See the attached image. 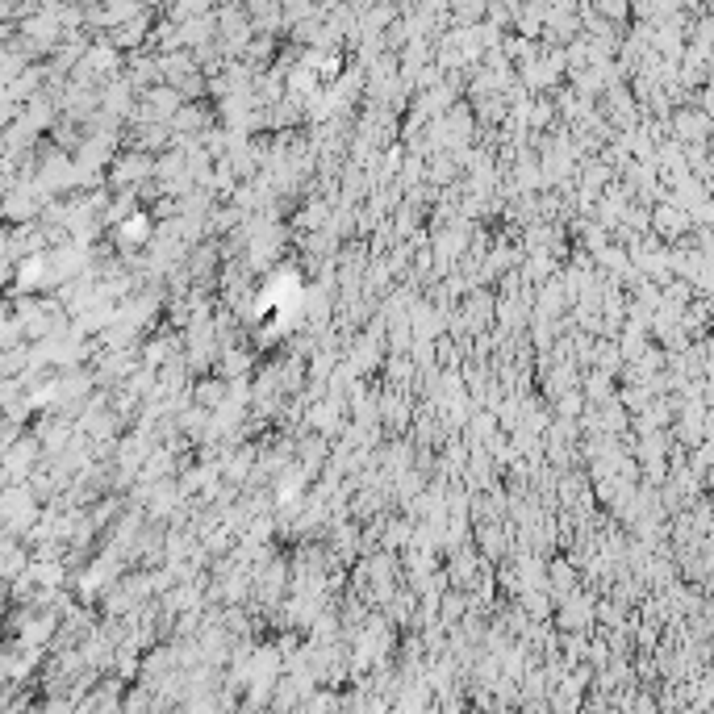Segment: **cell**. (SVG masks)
Returning a JSON list of instances; mask_svg holds the SVG:
<instances>
[]
</instances>
